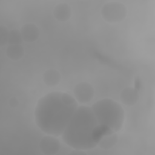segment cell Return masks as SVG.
<instances>
[{
	"label": "cell",
	"mask_w": 155,
	"mask_h": 155,
	"mask_svg": "<svg viewBox=\"0 0 155 155\" xmlns=\"http://www.w3.org/2000/svg\"><path fill=\"white\" fill-rule=\"evenodd\" d=\"M78 107L76 99L62 91H52L41 97L34 112L35 120L47 134L61 136Z\"/></svg>",
	"instance_id": "obj_1"
},
{
	"label": "cell",
	"mask_w": 155,
	"mask_h": 155,
	"mask_svg": "<svg viewBox=\"0 0 155 155\" xmlns=\"http://www.w3.org/2000/svg\"><path fill=\"white\" fill-rule=\"evenodd\" d=\"M98 124L91 107L78 106L62 134V139L73 149H92L97 145L93 133Z\"/></svg>",
	"instance_id": "obj_2"
},
{
	"label": "cell",
	"mask_w": 155,
	"mask_h": 155,
	"mask_svg": "<svg viewBox=\"0 0 155 155\" xmlns=\"http://www.w3.org/2000/svg\"><path fill=\"white\" fill-rule=\"evenodd\" d=\"M91 108L99 124L105 125L115 132L122 128L125 112L117 102L104 98L94 103Z\"/></svg>",
	"instance_id": "obj_3"
},
{
	"label": "cell",
	"mask_w": 155,
	"mask_h": 155,
	"mask_svg": "<svg viewBox=\"0 0 155 155\" xmlns=\"http://www.w3.org/2000/svg\"><path fill=\"white\" fill-rule=\"evenodd\" d=\"M127 13V10L125 5L118 1L108 2L101 9L102 17L110 23H117L124 21Z\"/></svg>",
	"instance_id": "obj_4"
},
{
	"label": "cell",
	"mask_w": 155,
	"mask_h": 155,
	"mask_svg": "<svg viewBox=\"0 0 155 155\" xmlns=\"http://www.w3.org/2000/svg\"><path fill=\"white\" fill-rule=\"evenodd\" d=\"M76 100L80 103L85 104L90 102L94 97V90L88 82H81L76 84L73 89Z\"/></svg>",
	"instance_id": "obj_5"
},
{
	"label": "cell",
	"mask_w": 155,
	"mask_h": 155,
	"mask_svg": "<svg viewBox=\"0 0 155 155\" xmlns=\"http://www.w3.org/2000/svg\"><path fill=\"white\" fill-rule=\"evenodd\" d=\"M39 147L44 154L54 155L60 150L61 143L56 136L47 134L41 138Z\"/></svg>",
	"instance_id": "obj_6"
},
{
	"label": "cell",
	"mask_w": 155,
	"mask_h": 155,
	"mask_svg": "<svg viewBox=\"0 0 155 155\" xmlns=\"http://www.w3.org/2000/svg\"><path fill=\"white\" fill-rule=\"evenodd\" d=\"M20 31L23 41L28 43L36 41L39 35V30L33 23H27L23 25L20 29Z\"/></svg>",
	"instance_id": "obj_7"
},
{
	"label": "cell",
	"mask_w": 155,
	"mask_h": 155,
	"mask_svg": "<svg viewBox=\"0 0 155 155\" xmlns=\"http://www.w3.org/2000/svg\"><path fill=\"white\" fill-rule=\"evenodd\" d=\"M120 99L127 106L135 105L139 99V91L134 87H126L120 93Z\"/></svg>",
	"instance_id": "obj_8"
},
{
	"label": "cell",
	"mask_w": 155,
	"mask_h": 155,
	"mask_svg": "<svg viewBox=\"0 0 155 155\" xmlns=\"http://www.w3.org/2000/svg\"><path fill=\"white\" fill-rule=\"evenodd\" d=\"M53 13L56 20L60 22H65L71 18L72 10L68 4L60 3L54 7Z\"/></svg>",
	"instance_id": "obj_9"
},
{
	"label": "cell",
	"mask_w": 155,
	"mask_h": 155,
	"mask_svg": "<svg viewBox=\"0 0 155 155\" xmlns=\"http://www.w3.org/2000/svg\"><path fill=\"white\" fill-rule=\"evenodd\" d=\"M42 79L47 86L53 87L59 84L61 79V76L59 71L51 68L45 71L42 75Z\"/></svg>",
	"instance_id": "obj_10"
},
{
	"label": "cell",
	"mask_w": 155,
	"mask_h": 155,
	"mask_svg": "<svg viewBox=\"0 0 155 155\" xmlns=\"http://www.w3.org/2000/svg\"><path fill=\"white\" fill-rule=\"evenodd\" d=\"M118 141V136L116 132L113 131L110 133H107L104 135L97 143V145L100 148L108 150L113 148Z\"/></svg>",
	"instance_id": "obj_11"
},
{
	"label": "cell",
	"mask_w": 155,
	"mask_h": 155,
	"mask_svg": "<svg viewBox=\"0 0 155 155\" xmlns=\"http://www.w3.org/2000/svg\"><path fill=\"white\" fill-rule=\"evenodd\" d=\"M24 54V47L21 44L9 45L6 49L7 56L12 61L21 59Z\"/></svg>",
	"instance_id": "obj_12"
},
{
	"label": "cell",
	"mask_w": 155,
	"mask_h": 155,
	"mask_svg": "<svg viewBox=\"0 0 155 155\" xmlns=\"http://www.w3.org/2000/svg\"><path fill=\"white\" fill-rule=\"evenodd\" d=\"M23 41L20 30L18 29H12L10 30L8 41L9 45H21Z\"/></svg>",
	"instance_id": "obj_13"
},
{
	"label": "cell",
	"mask_w": 155,
	"mask_h": 155,
	"mask_svg": "<svg viewBox=\"0 0 155 155\" xmlns=\"http://www.w3.org/2000/svg\"><path fill=\"white\" fill-rule=\"evenodd\" d=\"M10 31L4 25L0 26V46L3 47L5 45L8 41Z\"/></svg>",
	"instance_id": "obj_14"
},
{
	"label": "cell",
	"mask_w": 155,
	"mask_h": 155,
	"mask_svg": "<svg viewBox=\"0 0 155 155\" xmlns=\"http://www.w3.org/2000/svg\"><path fill=\"white\" fill-rule=\"evenodd\" d=\"M8 104L12 108H15L18 106L19 105V101L18 99L15 97H11L8 101Z\"/></svg>",
	"instance_id": "obj_15"
},
{
	"label": "cell",
	"mask_w": 155,
	"mask_h": 155,
	"mask_svg": "<svg viewBox=\"0 0 155 155\" xmlns=\"http://www.w3.org/2000/svg\"><path fill=\"white\" fill-rule=\"evenodd\" d=\"M87 153L84 151V150H77V149H74V150L71 151L69 154L70 155H74V154H76V155H83V154H86Z\"/></svg>",
	"instance_id": "obj_16"
},
{
	"label": "cell",
	"mask_w": 155,
	"mask_h": 155,
	"mask_svg": "<svg viewBox=\"0 0 155 155\" xmlns=\"http://www.w3.org/2000/svg\"><path fill=\"white\" fill-rule=\"evenodd\" d=\"M139 87H140V80H139V79L136 78H135L134 88H135L136 90H137L139 91Z\"/></svg>",
	"instance_id": "obj_17"
}]
</instances>
